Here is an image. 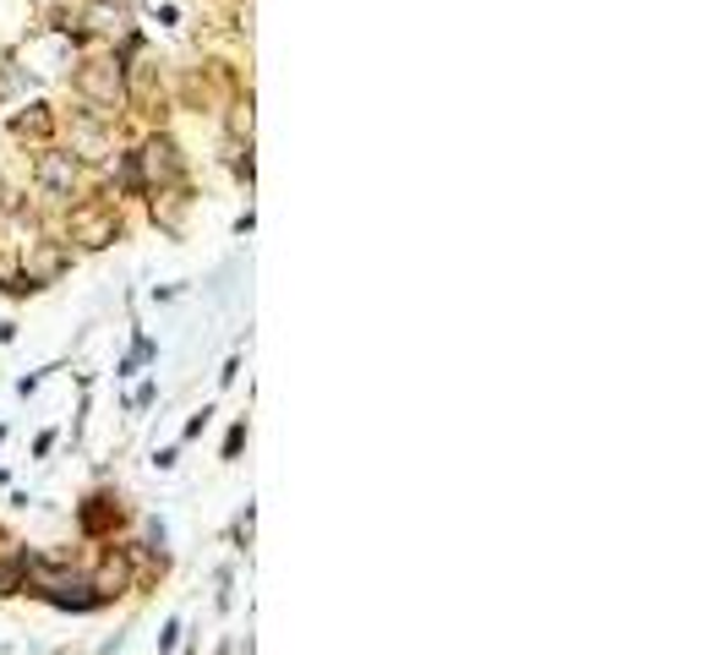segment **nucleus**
Returning <instances> with one entry per match:
<instances>
[{
    "label": "nucleus",
    "instance_id": "nucleus-1",
    "mask_svg": "<svg viewBox=\"0 0 726 655\" xmlns=\"http://www.w3.org/2000/svg\"><path fill=\"white\" fill-rule=\"evenodd\" d=\"M71 82H77V93H82L88 104H99V110H121V104H127V71L115 61H82Z\"/></svg>",
    "mask_w": 726,
    "mask_h": 655
},
{
    "label": "nucleus",
    "instance_id": "nucleus-2",
    "mask_svg": "<svg viewBox=\"0 0 726 655\" xmlns=\"http://www.w3.org/2000/svg\"><path fill=\"white\" fill-rule=\"evenodd\" d=\"M67 235L77 241V246L99 252V246H110V241L121 235V213H115L110 202H82V208H71Z\"/></svg>",
    "mask_w": 726,
    "mask_h": 655
},
{
    "label": "nucleus",
    "instance_id": "nucleus-3",
    "mask_svg": "<svg viewBox=\"0 0 726 655\" xmlns=\"http://www.w3.org/2000/svg\"><path fill=\"white\" fill-rule=\"evenodd\" d=\"M77 170H82V159H77L71 148H50V153H39V159H33V181H39L50 196H71V187H77Z\"/></svg>",
    "mask_w": 726,
    "mask_h": 655
},
{
    "label": "nucleus",
    "instance_id": "nucleus-4",
    "mask_svg": "<svg viewBox=\"0 0 726 655\" xmlns=\"http://www.w3.org/2000/svg\"><path fill=\"white\" fill-rule=\"evenodd\" d=\"M137 159H142V170H148V181H153V187L181 181V148H175V137H164V131H159V137H148Z\"/></svg>",
    "mask_w": 726,
    "mask_h": 655
},
{
    "label": "nucleus",
    "instance_id": "nucleus-5",
    "mask_svg": "<svg viewBox=\"0 0 726 655\" xmlns=\"http://www.w3.org/2000/svg\"><path fill=\"white\" fill-rule=\"evenodd\" d=\"M71 153L99 164V159L110 153V137H104V127H93V121H77V127H71Z\"/></svg>",
    "mask_w": 726,
    "mask_h": 655
},
{
    "label": "nucleus",
    "instance_id": "nucleus-6",
    "mask_svg": "<svg viewBox=\"0 0 726 655\" xmlns=\"http://www.w3.org/2000/svg\"><path fill=\"white\" fill-rule=\"evenodd\" d=\"M50 131H56V121H50L44 104H28L22 115H11V137H33V142H44Z\"/></svg>",
    "mask_w": 726,
    "mask_h": 655
},
{
    "label": "nucleus",
    "instance_id": "nucleus-7",
    "mask_svg": "<svg viewBox=\"0 0 726 655\" xmlns=\"http://www.w3.org/2000/svg\"><path fill=\"white\" fill-rule=\"evenodd\" d=\"M93 28H104V33H115V28H127V0H88V11H82Z\"/></svg>",
    "mask_w": 726,
    "mask_h": 655
},
{
    "label": "nucleus",
    "instance_id": "nucleus-8",
    "mask_svg": "<svg viewBox=\"0 0 726 655\" xmlns=\"http://www.w3.org/2000/svg\"><path fill=\"white\" fill-rule=\"evenodd\" d=\"M0 99H11V66L0 61Z\"/></svg>",
    "mask_w": 726,
    "mask_h": 655
},
{
    "label": "nucleus",
    "instance_id": "nucleus-9",
    "mask_svg": "<svg viewBox=\"0 0 726 655\" xmlns=\"http://www.w3.org/2000/svg\"><path fill=\"white\" fill-rule=\"evenodd\" d=\"M11 208H17V196H11L6 187H0V213H11Z\"/></svg>",
    "mask_w": 726,
    "mask_h": 655
}]
</instances>
